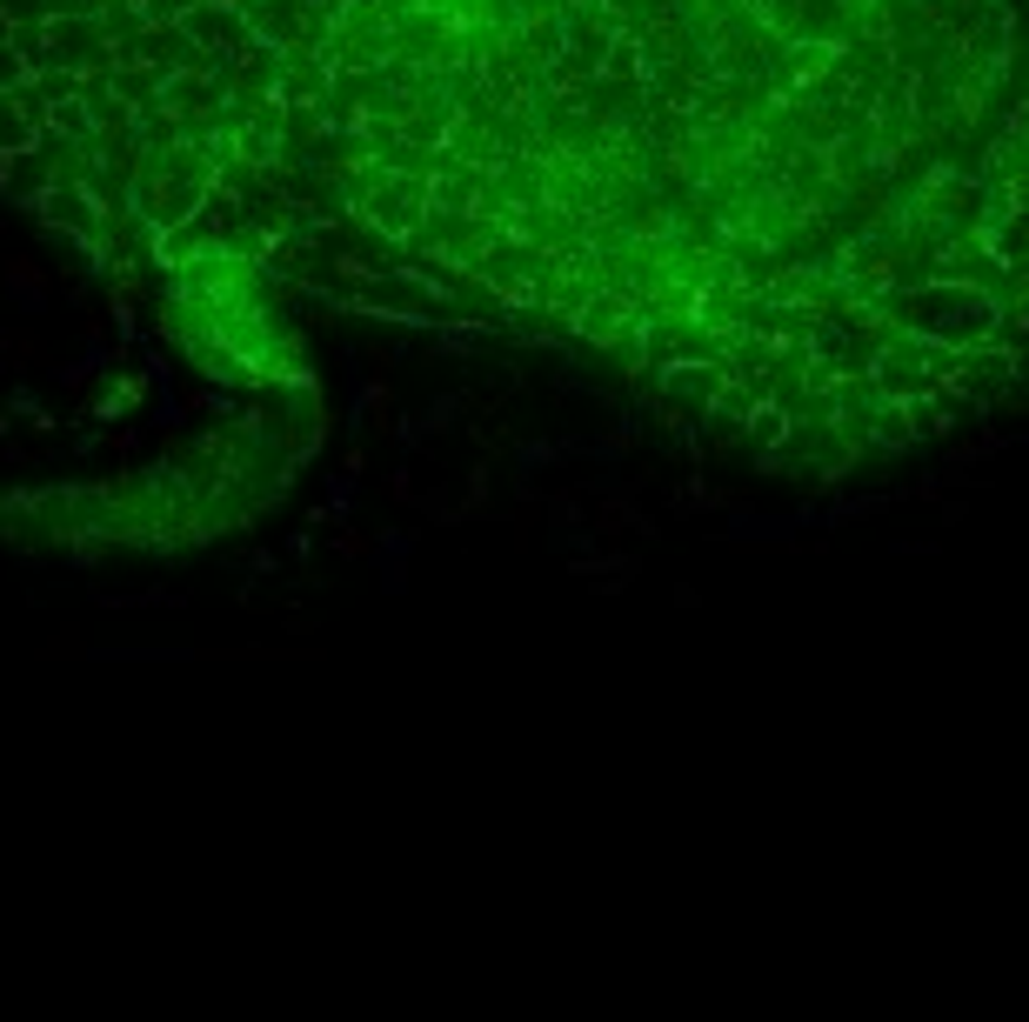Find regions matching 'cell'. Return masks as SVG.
<instances>
[{"mask_svg": "<svg viewBox=\"0 0 1029 1022\" xmlns=\"http://www.w3.org/2000/svg\"><path fill=\"white\" fill-rule=\"evenodd\" d=\"M14 80H21V61H14V54H0V87H14Z\"/></svg>", "mask_w": 1029, "mask_h": 1022, "instance_id": "6da1fadb", "label": "cell"}]
</instances>
